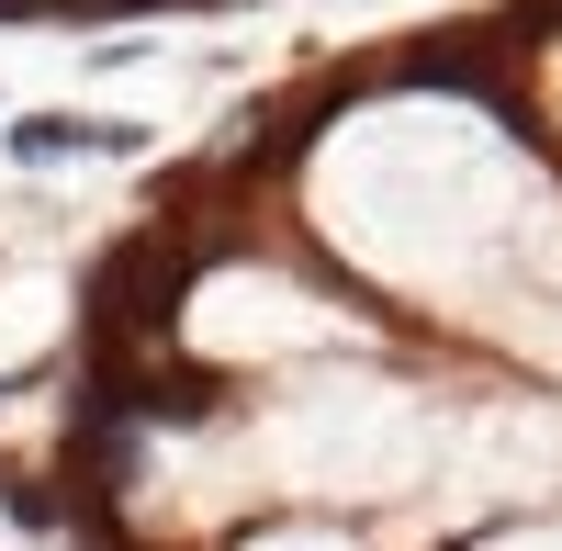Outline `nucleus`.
Here are the masks:
<instances>
[{
    "label": "nucleus",
    "instance_id": "nucleus-1",
    "mask_svg": "<svg viewBox=\"0 0 562 551\" xmlns=\"http://www.w3.org/2000/svg\"><path fill=\"white\" fill-rule=\"evenodd\" d=\"M315 225L461 327L562 360V192L484 113H360L315 169Z\"/></svg>",
    "mask_w": 562,
    "mask_h": 551
},
{
    "label": "nucleus",
    "instance_id": "nucleus-2",
    "mask_svg": "<svg viewBox=\"0 0 562 551\" xmlns=\"http://www.w3.org/2000/svg\"><path fill=\"white\" fill-rule=\"evenodd\" d=\"M450 439H461L450 394L349 372V383H293V394H281L259 417V462H270V484H293V495L383 507V495H405V484H450Z\"/></svg>",
    "mask_w": 562,
    "mask_h": 551
},
{
    "label": "nucleus",
    "instance_id": "nucleus-3",
    "mask_svg": "<svg viewBox=\"0 0 562 551\" xmlns=\"http://www.w3.org/2000/svg\"><path fill=\"white\" fill-rule=\"evenodd\" d=\"M338 338H360V327L338 304H315L304 282H281V270H225L192 304V349H214V360H281V349H338Z\"/></svg>",
    "mask_w": 562,
    "mask_h": 551
},
{
    "label": "nucleus",
    "instance_id": "nucleus-4",
    "mask_svg": "<svg viewBox=\"0 0 562 551\" xmlns=\"http://www.w3.org/2000/svg\"><path fill=\"white\" fill-rule=\"evenodd\" d=\"M259 551H349L338 529H281V540H259Z\"/></svg>",
    "mask_w": 562,
    "mask_h": 551
},
{
    "label": "nucleus",
    "instance_id": "nucleus-5",
    "mask_svg": "<svg viewBox=\"0 0 562 551\" xmlns=\"http://www.w3.org/2000/svg\"><path fill=\"white\" fill-rule=\"evenodd\" d=\"M495 551H562V529H540V540H495Z\"/></svg>",
    "mask_w": 562,
    "mask_h": 551
}]
</instances>
